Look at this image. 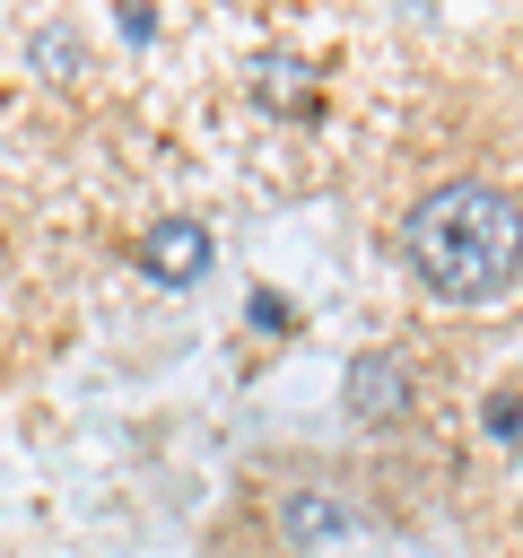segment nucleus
<instances>
[{
	"instance_id": "f257e3e1",
	"label": "nucleus",
	"mask_w": 523,
	"mask_h": 558,
	"mask_svg": "<svg viewBox=\"0 0 523 558\" xmlns=\"http://www.w3.org/2000/svg\"><path fill=\"white\" fill-rule=\"evenodd\" d=\"M401 253H410V270H418L427 296H445V305H488V296H506L514 270H523V201L497 192V183H479V174L436 183V192L410 209Z\"/></svg>"
},
{
	"instance_id": "39448f33",
	"label": "nucleus",
	"mask_w": 523,
	"mask_h": 558,
	"mask_svg": "<svg viewBox=\"0 0 523 558\" xmlns=\"http://www.w3.org/2000/svg\"><path fill=\"white\" fill-rule=\"evenodd\" d=\"M35 70H44V78H70V70H78V35H70V26H35Z\"/></svg>"
},
{
	"instance_id": "423d86ee",
	"label": "nucleus",
	"mask_w": 523,
	"mask_h": 558,
	"mask_svg": "<svg viewBox=\"0 0 523 558\" xmlns=\"http://www.w3.org/2000/svg\"><path fill=\"white\" fill-rule=\"evenodd\" d=\"M479 418H488V436H497V445H523V392H514V384H497Z\"/></svg>"
},
{
	"instance_id": "f03ea898",
	"label": "nucleus",
	"mask_w": 523,
	"mask_h": 558,
	"mask_svg": "<svg viewBox=\"0 0 523 558\" xmlns=\"http://www.w3.org/2000/svg\"><path fill=\"white\" fill-rule=\"evenodd\" d=\"M139 270H148L157 288H200V279H209V227H200V218H157V227L139 235Z\"/></svg>"
},
{
	"instance_id": "0eeeda50",
	"label": "nucleus",
	"mask_w": 523,
	"mask_h": 558,
	"mask_svg": "<svg viewBox=\"0 0 523 558\" xmlns=\"http://www.w3.org/2000/svg\"><path fill=\"white\" fill-rule=\"evenodd\" d=\"M244 314H253V331H288V323H296V314H288V296H253Z\"/></svg>"
},
{
	"instance_id": "7ed1b4c3",
	"label": "nucleus",
	"mask_w": 523,
	"mask_h": 558,
	"mask_svg": "<svg viewBox=\"0 0 523 558\" xmlns=\"http://www.w3.org/2000/svg\"><path fill=\"white\" fill-rule=\"evenodd\" d=\"M410 410V375H401V357L392 349H366V357H349V418H366V427H392Z\"/></svg>"
},
{
	"instance_id": "20e7f679",
	"label": "nucleus",
	"mask_w": 523,
	"mask_h": 558,
	"mask_svg": "<svg viewBox=\"0 0 523 558\" xmlns=\"http://www.w3.org/2000/svg\"><path fill=\"white\" fill-rule=\"evenodd\" d=\"M279 523H288L296 549H323V541H349V532H357V506H349V497H323V488H296V497L279 506Z\"/></svg>"
}]
</instances>
